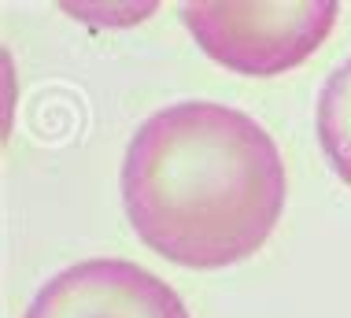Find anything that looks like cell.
Wrapping results in <instances>:
<instances>
[{
  "label": "cell",
  "mask_w": 351,
  "mask_h": 318,
  "mask_svg": "<svg viewBox=\"0 0 351 318\" xmlns=\"http://www.w3.org/2000/svg\"><path fill=\"white\" fill-rule=\"evenodd\" d=\"M285 159L248 111L178 100L148 115L122 156V204L156 255L189 271L244 263L285 211Z\"/></svg>",
  "instance_id": "6da1fadb"
},
{
  "label": "cell",
  "mask_w": 351,
  "mask_h": 318,
  "mask_svg": "<svg viewBox=\"0 0 351 318\" xmlns=\"http://www.w3.org/2000/svg\"><path fill=\"white\" fill-rule=\"evenodd\" d=\"M337 0L300 4H237V0H196L182 8V23L193 41L226 71L274 78L322 48L337 26Z\"/></svg>",
  "instance_id": "7a4b0ae2"
},
{
  "label": "cell",
  "mask_w": 351,
  "mask_h": 318,
  "mask_svg": "<svg viewBox=\"0 0 351 318\" xmlns=\"http://www.w3.org/2000/svg\"><path fill=\"white\" fill-rule=\"evenodd\" d=\"M23 318H189V307L130 259H82L37 288Z\"/></svg>",
  "instance_id": "3957f363"
},
{
  "label": "cell",
  "mask_w": 351,
  "mask_h": 318,
  "mask_svg": "<svg viewBox=\"0 0 351 318\" xmlns=\"http://www.w3.org/2000/svg\"><path fill=\"white\" fill-rule=\"evenodd\" d=\"M315 130L333 174L351 189V60L340 63L322 85Z\"/></svg>",
  "instance_id": "277c9868"
}]
</instances>
